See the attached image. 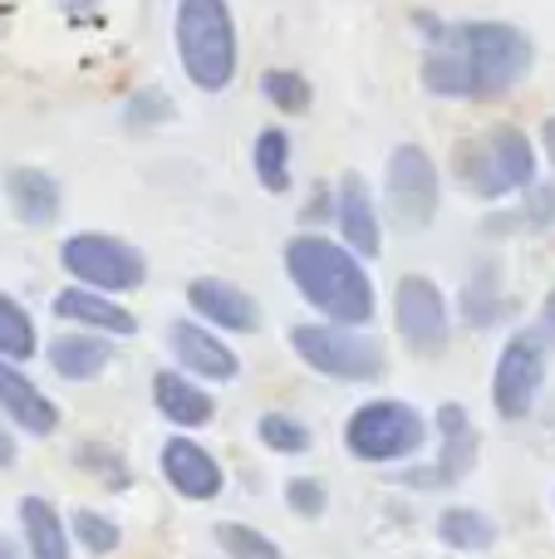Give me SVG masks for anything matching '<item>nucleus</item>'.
<instances>
[{
  "label": "nucleus",
  "mask_w": 555,
  "mask_h": 559,
  "mask_svg": "<svg viewBox=\"0 0 555 559\" xmlns=\"http://www.w3.org/2000/svg\"><path fill=\"white\" fill-rule=\"evenodd\" d=\"M69 540L84 545V555H114L118 545H123V525H118L114 515H104V511L79 506V511L69 515Z\"/></svg>",
  "instance_id": "obj_29"
},
{
  "label": "nucleus",
  "mask_w": 555,
  "mask_h": 559,
  "mask_svg": "<svg viewBox=\"0 0 555 559\" xmlns=\"http://www.w3.org/2000/svg\"><path fill=\"white\" fill-rule=\"evenodd\" d=\"M300 222H305V226H315V222H334V192H330V187H315L310 202H305V212H300Z\"/></svg>",
  "instance_id": "obj_36"
},
{
  "label": "nucleus",
  "mask_w": 555,
  "mask_h": 559,
  "mask_svg": "<svg viewBox=\"0 0 555 559\" xmlns=\"http://www.w3.org/2000/svg\"><path fill=\"white\" fill-rule=\"evenodd\" d=\"M59 5H64V10H69V15H84V10H94V5H98V0H59Z\"/></svg>",
  "instance_id": "obj_42"
},
{
  "label": "nucleus",
  "mask_w": 555,
  "mask_h": 559,
  "mask_svg": "<svg viewBox=\"0 0 555 559\" xmlns=\"http://www.w3.org/2000/svg\"><path fill=\"white\" fill-rule=\"evenodd\" d=\"M0 417L29 437H55L59 432V407L25 378V368L0 358Z\"/></svg>",
  "instance_id": "obj_15"
},
{
  "label": "nucleus",
  "mask_w": 555,
  "mask_h": 559,
  "mask_svg": "<svg viewBox=\"0 0 555 559\" xmlns=\"http://www.w3.org/2000/svg\"><path fill=\"white\" fill-rule=\"evenodd\" d=\"M5 202L20 216V226H55L64 206V187L45 167H10L5 173Z\"/></svg>",
  "instance_id": "obj_20"
},
{
  "label": "nucleus",
  "mask_w": 555,
  "mask_h": 559,
  "mask_svg": "<svg viewBox=\"0 0 555 559\" xmlns=\"http://www.w3.org/2000/svg\"><path fill=\"white\" fill-rule=\"evenodd\" d=\"M541 147H546V157H551V167H555V114L541 123Z\"/></svg>",
  "instance_id": "obj_40"
},
{
  "label": "nucleus",
  "mask_w": 555,
  "mask_h": 559,
  "mask_svg": "<svg viewBox=\"0 0 555 559\" xmlns=\"http://www.w3.org/2000/svg\"><path fill=\"white\" fill-rule=\"evenodd\" d=\"M285 506H291V515H300V521H320V515L330 511V486H324L320 476H291V481H285Z\"/></svg>",
  "instance_id": "obj_33"
},
{
  "label": "nucleus",
  "mask_w": 555,
  "mask_h": 559,
  "mask_svg": "<svg viewBox=\"0 0 555 559\" xmlns=\"http://www.w3.org/2000/svg\"><path fill=\"white\" fill-rule=\"evenodd\" d=\"M59 265H64L69 285L104 289V295H133L147 280V255L108 231H74L59 246Z\"/></svg>",
  "instance_id": "obj_7"
},
{
  "label": "nucleus",
  "mask_w": 555,
  "mask_h": 559,
  "mask_svg": "<svg viewBox=\"0 0 555 559\" xmlns=\"http://www.w3.org/2000/svg\"><path fill=\"white\" fill-rule=\"evenodd\" d=\"M291 348L310 373L334 378V383H379L383 368H389V354H383L379 338L354 324H330V319L295 324Z\"/></svg>",
  "instance_id": "obj_6"
},
{
  "label": "nucleus",
  "mask_w": 555,
  "mask_h": 559,
  "mask_svg": "<svg viewBox=\"0 0 555 559\" xmlns=\"http://www.w3.org/2000/svg\"><path fill=\"white\" fill-rule=\"evenodd\" d=\"M20 462V447H15V432H10V423L0 417V472H10V466Z\"/></svg>",
  "instance_id": "obj_38"
},
{
  "label": "nucleus",
  "mask_w": 555,
  "mask_h": 559,
  "mask_svg": "<svg viewBox=\"0 0 555 559\" xmlns=\"http://www.w3.org/2000/svg\"><path fill=\"white\" fill-rule=\"evenodd\" d=\"M428 442V417L409 397H369L344 417V452L364 466H403Z\"/></svg>",
  "instance_id": "obj_5"
},
{
  "label": "nucleus",
  "mask_w": 555,
  "mask_h": 559,
  "mask_svg": "<svg viewBox=\"0 0 555 559\" xmlns=\"http://www.w3.org/2000/svg\"><path fill=\"white\" fill-rule=\"evenodd\" d=\"M423 88L438 98H472V74H468V59L458 55L448 35L438 39V49H428L423 59Z\"/></svg>",
  "instance_id": "obj_24"
},
{
  "label": "nucleus",
  "mask_w": 555,
  "mask_h": 559,
  "mask_svg": "<svg viewBox=\"0 0 555 559\" xmlns=\"http://www.w3.org/2000/svg\"><path fill=\"white\" fill-rule=\"evenodd\" d=\"M74 466L84 476H94L104 491H114V496H123L128 486H133V466H128V456L118 452L114 442H79L74 447Z\"/></svg>",
  "instance_id": "obj_26"
},
{
  "label": "nucleus",
  "mask_w": 555,
  "mask_h": 559,
  "mask_svg": "<svg viewBox=\"0 0 555 559\" xmlns=\"http://www.w3.org/2000/svg\"><path fill=\"white\" fill-rule=\"evenodd\" d=\"M477 452H482L477 427H468V432H458V437H438V462L403 466L393 486H409V491H448V486H458V481L472 476Z\"/></svg>",
  "instance_id": "obj_16"
},
{
  "label": "nucleus",
  "mask_w": 555,
  "mask_h": 559,
  "mask_svg": "<svg viewBox=\"0 0 555 559\" xmlns=\"http://www.w3.org/2000/svg\"><path fill=\"white\" fill-rule=\"evenodd\" d=\"M521 226L527 231H551L555 226V182H531L521 202Z\"/></svg>",
  "instance_id": "obj_34"
},
{
  "label": "nucleus",
  "mask_w": 555,
  "mask_h": 559,
  "mask_svg": "<svg viewBox=\"0 0 555 559\" xmlns=\"http://www.w3.org/2000/svg\"><path fill=\"white\" fill-rule=\"evenodd\" d=\"M157 472H163V481L173 486L182 501H216L222 486H226L222 462L187 432H177V437L163 442V452H157Z\"/></svg>",
  "instance_id": "obj_12"
},
{
  "label": "nucleus",
  "mask_w": 555,
  "mask_h": 559,
  "mask_svg": "<svg viewBox=\"0 0 555 559\" xmlns=\"http://www.w3.org/2000/svg\"><path fill=\"white\" fill-rule=\"evenodd\" d=\"M167 348H173L177 368L197 383H232L241 373V358L232 354V344L216 329H206L202 319H173L167 324Z\"/></svg>",
  "instance_id": "obj_11"
},
{
  "label": "nucleus",
  "mask_w": 555,
  "mask_h": 559,
  "mask_svg": "<svg viewBox=\"0 0 555 559\" xmlns=\"http://www.w3.org/2000/svg\"><path fill=\"white\" fill-rule=\"evenodd\" d=\"M517 226H521V212L487 216V222H482V236H507V231H517Z\"/></svg>",
  "instance_id": "obj_39"
},
{
  "label": "nucleus",
  "mask_w": 555,
  "mask_h": 559,
  "mask_svg": "<svg viewBox=\"0 0 555 559\" xmlns=\"http://www.w3.org/2000/svg\"><path fill=\"white\" fill-rule=\"evenodd\" d=\"M153 407L163 413V423L182 427V432H197L216 417V403L206 393V383L187 378L182 368H157L153 373Z\"/></svg>",
  "instance_id": "obj_19"
},
{
  "label": "nucleus",
  "mask_w": 555,
  "mask_h": 559,
  "mask_svg": "<svg viewBox=\"0 0 555 559\" xmlns=\"http://www.w3.org/2000/svg\"><path fill=\"white\" fill-rule=\"evenodd\" d=\"M45 358L55 368V378H64V383H94L114 368V338L94 334V329H64V334L49 338Z\"/></svg>",
  "instance_id": "obj_18"
},
{
  "label": "nucleus",
  "mask_w": 555,
  "mask_h": 559,
  "mask_svg": "<svg viewBox=\"0 0 555 559\" xmlns=\"http://www.w3.org/2000/svg\"><path fill=\"white\" fill-rule=\"evenodd\" d=\"M285 275L300 289V299L330 324H354L364 329L379 309V295H374V280L364 271V261L350 251V246L330 241L320 231H300L285 241Z\"/></svg>",
  "instance_id": "obj_1"
},
{
  "label": "nucleus",
  "mask_w": 555,
  "mask_h": 559,
  "mask_svg": "<svg viewBox=\"0 0 555 559\" xmlns=\"http://www.w3.org/2000/svg\"><path fill=\"white\" fill-rule=\"evenodd\" d=\"M173 114H177V104H173L167 88H138V94L123 98V128L128 133H153V128H163Z\"/></svg>",
  "instance_id": "obj_32"
},
{
  "label": "nucleus",
  "mask_w": 555,
  "mask_h": 559,
  "mask_svg": "<svg viewBox=\"0 0 555 559\" xmlns=\"http://www.w3.org/2000/svg\"><path fill=\"white\" fill-rule=\"evenodd\" d=\"M187 309H192V319H202L206 329H222V334H256L261 329V305L222 275H197L187 285Z\"/></svg>",
  "instance_id": "obj_13"
},
{
  "label": "nucleus",
  "mask_w": 555,
  "mask_h": 559,
  "mask_svg": "<svg viewBox=\"0 0 555 559\" xmlns=\"http://www.w3.org/2000/svg\"><path fill=\"white\" fill-rule=\"evenodd\" d=\"M20 545H25V559H74L69 555V521L45 496L20 501Z\"/></svg>",
  "instance_id": "obj_21"
},
{
  "label": "nucleus",
  "mask_w": 555,
  "mask_h": 559,
  "mask_svg": "<svg viewBox=\"0 0 555 559\" xmlns=\"http://www.w3.org/2000/svg\"><path fill=\"white\" fill-rule=\"evenodd\" d=\"M438 163L418 143H399L389 153V167H383V212H389V222L399 231H423L438 216Z\"/></svg>",
  "instance_id": "obj_8"
},
{
  "label": "nucleus",
  "mask_w": 555,
  "mask_h": 559,
  "mask_svg": "<svg viewBox=\"0 0 555 559\" xmlns=\"http://www.w3.org/2000/svg\"><path fill=\"white\" fill-rule=\"evenodd\" d=\"M536 334L546 338V348H555V289L541 299V319H536Z\"/></svg>",
  "instance_id": "obj_37"
},
{
  "label": "nucleus",
  "mask_w": 555,
  "mask_h": 559,
  "mask_svg": "<svg viewBox=\"0 0 555 559\" xmlns=\"http://www.w3.org/2000/svg\"><path fill=\"white\" fill-rule=\"evenodd\" d=\"M261 94H265V104L281 108V114H310V104H315V84L300 69H265Z\"/></svg>",
  "instance_id": "obj_30"
},
{
  "label": "nucleus",
  "mask_w": 555,
  "mask_h": 559,
  "mask_svg": "<svg viewBox=\"0 0 555 559\" xmlns=\"http://www.w3.org/2000/svg\"><path fill=\"white\" fill-rule=\"evenodd\" d=\"M256 437H261V447H271L275 456H305V452H315L310 423H300L295 413H265L261 423H256Z\"/></svg>",
  "instance_id": "obj_28"
},
{
  "label": "nucleus",
  "mask_w": 555,
  "mask_h": 559,
  "mask_svg": "<svg viewBox=\"0 0 555 559\" xmlns=\"http://www.w3.org/2000/svg\"><path fill=\"white\" fill-rule=\"evenodd\" d=\"M458 309H462V324H468V329H497L501 319L517 309L507 295H501V271H497V261H482L477 271H472V280L462 285Z\"/></svg>",
  "instance_id": "obj_22"
},
{
  "label": "nucleus",
  "mask_w": 555,
  "mask_h": 559,
  "mask_svg": "<svg viewBox=\"0 0 555 559\" xmlns=\"http://www.w3.org/2000/svg\"><path fill=\"white\" fill-rule=\"evenodd\" d=\"M39 354V334H35V319L20 299L0 295V358L10 364H29Z\"/></svg>",
  "instance_id": "obj_27"
},
{
  "label": "nucleus",
  "mask_w": 555,
  "mask_h": 559,
  "mask_svg": "<svg viewBox=\"0 0 555 559\" xmlns=\"http://www.w3.org/2000/svg\"><path fill=\"white\" fill-rule=\"evenodd\" d=\"M0 559H25V545L10 540V535H0Z\"/></svg>",
  "instance_id": "obj_41"
},
{
  "label": "nucleus",
  "mask_w": 555,
  "mask_h": 559,
  "mask_svg": "<svg viewBox=\"0 0 555 559\" xmlns=\"http://www.w3.org/2000/svg\"><path fill=\"white\" fill-rule=\"evenodd\" d=\"M216 550L226 559H285L281 545L271 540L265 531H256V525H241V521H216Z\"/></svg>",
  "instance_id": "obj_31"
},
{
  "label": "nucleus",
  "mask_w": 555,
  "mask_h": 559,
  "mask_svg": "<svg viewBox=\"0 0 555 559\" xmlns=\"http://www.w3.org/2000/svg\"><path fill=\"white\" fill-rule=\"evenodd\" d=\"M458 55L468 59L472 98H501L531 74L536 64V45L527 29L507 25V20H468V25L448 29Z\"/></svg>",
  "instance_id": "obj_4"
},
{
  "label": "nucleus",
  "mask_w": 555,
  "mask_h": 559,
  "mask_svg": "<svg viewBox=\"0 0 555 559\" xmlns=\"http://www.w3.org/2000/svg\"><path fill=\"white\" fill-rule=\"evenodd\" d=\"M173 35H177L182 74L202 94L232 88L236 64H241V35H236V15L226 0H177Z\"/></svg>",
  "instance_id": "obj_2"
},
{
  "label": "nucleus",
  "mask_w": 555,
  "mask_h": 559,
  "mask_svg": "<svg viewBox=\"0 0 555 559\" xmlns=\"http://www.w3.org/2000/svg\"><path fill=\"white\" fill-rule=\"evenodd\" d=\"M55 314L74 329H94V334L108 338H128L138 334L133 309L118 305V295H104V289H84V285H64L55 295Z\"/></svg>",
  "instance_id": "obj_17"
},
{
  "label": "nucleus",
  "mask_w": 555,
  "mask_h": 559,
  "mask_svg": "<svg viewBox=\"0 0 555 559\" xmlns=\"http://www.w3.org/2000/svg\"><path fill=\"white\" fill-rule=\"evenodd\" d=\"M438 540L448 550H462V555H482L497 545V521L477 506H448L438 515Z\"/></svg>",
  "instance_id": "obj_23"
},
{
  "label": "nucleus",
  "mask_w": 555,
  "mask_h": 559,
  "mask_svg": "<svg viewBox=\"0 0 555 559\" xmlns=\"http://www.w3.org/2000/svg\"><path fill=\"white\" fill-rule=\"evenodd\" d=\"M433 427H438V437H458V432H468L472 427V417H468V407L462 403H442L438 417H433Z\"/></svg>",
  "instance_id": "obj_35"
},
{
  "label": "nucleus",
  "mask_w": 555,
  "mask_h": 559,
  "mask_svg": "<svg viewBox=\"0 0 555 559\" xmlns=\"http://www.w3.org/2000/svg\"><path fill=\"white\" fill-rule=\"evenodd\" d=\"M546 364H551V348L536 329H517V334L501 344L497 373H492V407H497L501 423L531 417L541 388H546Z\"/></svg>",
  "instance_id": "obj_9"
},
{
  "label": "nucleus",
  "mask_w": 555,
  "mask_h": 559,
  "mask_svg": "<svg viewBox=\"0 0 555 559\" xmlns=\"http://www.w3.org/2000/svg\"><path fill=\"white\" fill-rule=\"evenodd\" d=\"M458 182L482 202H501L511 192H527L536 182V143L517 123H497L482 138H468L452 153Z\"/></svg>",
  "instance_id": "obj_3"
},
{
  "label": "nucleus",
  "mask_w": 555,
  "mask_h": 559,
  "mask_svg": "<svg viewBox=\"0 0 555 559\" xmlns=\"http://www.w3.org/2000/svg\"><path fill=\"white\" fill-rule=\"evenodd\" d=\"M393 329H399L403 348L418 358H442L452 344V314L442 299L438 280L428 275H399L393 285Z\"/></svg>",
  "instance_id": "obj_10"
},
{
  "label": "nucleus",
  "mask_w": 555,
  "mask_h": 559,
  "mask_svg": "<svg viewBox=\"0 0 555 559\" xmlns=\"http://www.w3.org/2000/svg\"><path fill=\"white\" fill-rule=\"evenodd\" d=\"M334 226H340V246H350L359 261H374L383 251L379 202H374L369 182L359 173H344L334 187Z\"/></svg>",
  "instance_id": "obj_14"
},
{
  "label": "nucleus",
  "mask_w": 555,
  "mask_h": 559,
  "mask_svg": "<svg viewBox=\"0 0 555 559\" xmlns=\"http://www.w3.org/2000/svg\"><path fill=\"white\" fill-rule=\"evenodd\" d=\"M251 167H256V182L271 197L291 192V133L285 128H261L251 147Z\"/></svg>",
  "instance_id": "obj_25"
}]
</instances>
